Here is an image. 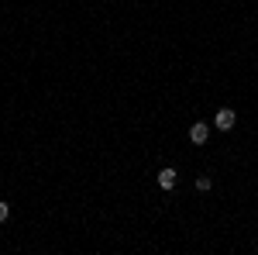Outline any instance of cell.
I'll return each instance as SVG.
<instances>
[{"label":"cell","mask_w":258,"mask_h":255,"mask_svg":"<svg viewBox=\"0 0 258 255\" xmlns=\"http://www.w3.org/2000/svg\"><path fill=\"white\" fill-rule=\"evenodd\" d=\"M234 121H238V114H234L231 107H220L217 118H214V128H217V131H231V128H234Z\"/></svg>","instance_id":"obj_1"},{"label":"cell","mask_w":258,"mask_h":255,"mask_svg":"<svg viewBox=\"0 0 258 255\" xmlns=\"http://www.w3.org/2000/svg\"><path fill=\"white\" fill-rule=\"evenodd\" d=\"M207 138H210V124L197 121V124L189 128V141H193V145H207Z\"/></svg>","instance_id":"obj_2"},{"label":"cell","mask_w":258,"mask_h":255,"mask_svg":"<svg viewBox=\"0 0 258 255\" xmlns=\"http://www.w3.org/2000/svg\"><path fill=\"white\" fill-rule=\"evenodd\" d=\"M176 183H179V173L172 169V166H165V169L159 173V186L162 190H176Z\"/></svg>","instance_id":"obj_3"},{"label":"cell","mask_w":258,"mask_h":255,"mask_svg":"<svg viewBox=\"0 0 258 255\" xmlns=\"http://www.w3.org/2000/svg\"><path fill=\"white\" fill-rule=\"evenodd\" d=\"M193 186H197L200 193H207V190L214 186V179H210V176H197V183H193Z\"/></svg>","instance_id":"obj_4"},{"label":"cell","mask_w":258,"mask_h":255,"mask_svg":"<svg viewBox=\"0 0 258 255\" xmlns=\"http://www.w3.org/2000/svg\"><path fill=\"white\" fill-rule=\"evenodd\" d=\"M7 217H11V203H0V224H4Z\"/></svg>","instance_id":"obj_5"}]
</instances>
